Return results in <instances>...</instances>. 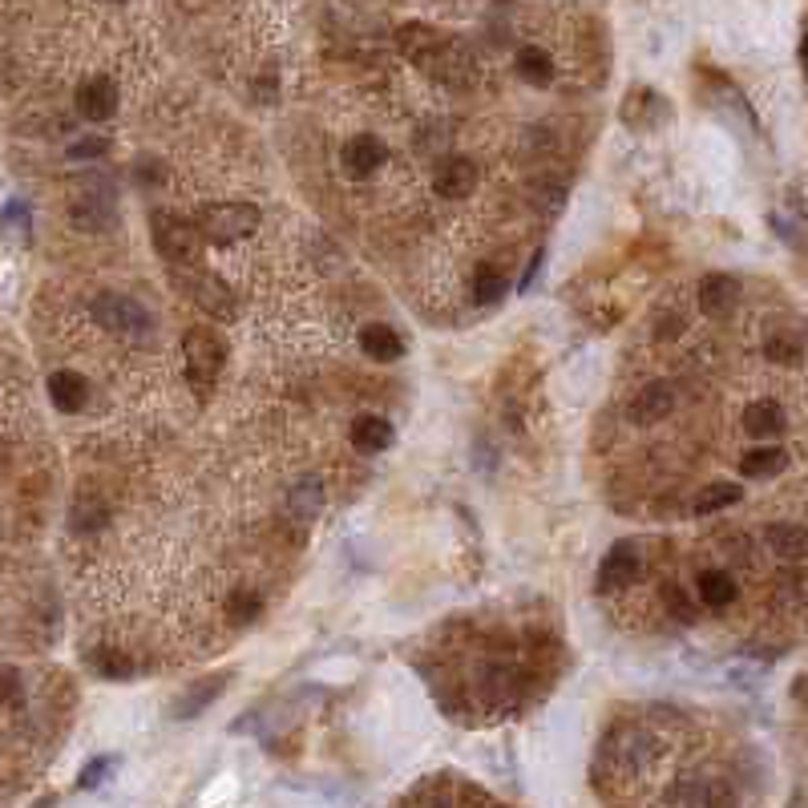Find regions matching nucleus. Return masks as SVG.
<instances>
[{"mask_svg": "<svg viewBox=\"0 0 808 808\" xmlns=\"http://www.w3.org/2000/svg\"><path fill=\"white\" fill-rule=\"evenodd\" d=\"M73 223L81 231H110L118 223V211H114V198L110 194H85L73 202Z\"/></svg>", "mask_w": 808, "mask_h": 808, "instance_id": "ddd939ff", "label": "nucleus"}, {"mask_svg": "<svg viewBox=\"0 0 808 808\" xmlns=\"http://www.w3.org/2000/svg\"><path fill=\"white\" fill-rule=\"evenodd\" d=\"M768 546H772V554L776 558H784V562H796V558H804L808 554V530L804 526H792V522H780V526H768Z\"/></svg>", "mask_w": 808, "mask_h": 808, "instance_id": "6ab92c4d", "label": "nucleus"}, {"mask_svg": "<svg viewBox=\"0 0 808 808\" xmlns=\"http://www.w3.org/2000/svg\"><path fill=\"white\" fill-rule=\"evenodd\" d=\"M433 186H437V194H445V198H465V194H473V186H477V166H473L469 158H445V162L437 166V174H433Z\"/></svg>", "mask_w": 808, "mask_h": 808, "instance_id": "9b49d317", "label": "nucleus"}, {"mask_svg": "<svg viewBox=\"0 0 808 808\" xmlns=\"http://www.w3.org/2000/svg\"><path fill=\"white\" fill-rule=\"evenodd\" d=\"M635 574H639V554H635L627 542H619V546L606 550V558H602V566H598V586H602V590L627 586V582H635Z\"/></svg>", "mask_w": 808, "mask_h": 808, "instance_id": "f8f14e48", "label": "nucleus"}, {"mask_svg": "<svg viewBox=\"0 0 808 808\" xmlns=\"http://www.w3.org/2000/svg\"><path fill=\"white\" fill-rule=\"evenodd\" d=\"M231 615H235V623H251V619L259 615V598L247 594V590H239V594L231 598Z\"/></svg>", "mask_w": 808, "mask_h": 808, "instance_id": "7c9ffc66", "label": "nucleus"}, {"mask_svg": "<svg viewBox=\"0 0 808 808\" xmlns=\"http://www.w3.org/2000/svg\"><path fill=\"white\" fill-rule=\"evenodd\" d=\"M473 291H477V303H497L505 291H510V279H505V271L497 263H485V267H477Z\"/></svg>", "mask_w": 808, "mask_h": 808, "instance_id": "cd10ccee", "label": "nucleus"}, {"mask_svg": "<svg viewBox=\"0 0 808 808\" xmlns=\"http://www.w3.org/2000/svg\"><path fill=\"white\" fill-rule=\"evenodd\" d=\"M49 400L57 404L61 413H81L85 400H89V380L81 372H53L49 376Z\"/></svg>", "mask_w": 808, "mask_h": 808, "instance_id": "4468645a", "label": "nucleus"}, {"mask_svg": "<svg viewBox=\"0 0 808 808\" xmlns=\"http://www.w3.org/2000/svg\"><path fill=\"white\" fill-rule=\"evenodd\" d=\"M744 497V489L740 485H732V481H716V485H707L699 497H695V514H716V510H728V505H736Z\"/></svg>", "mask_w": 808, "mask_h": 808, "instance_id": "a878e982", "label": "nucleus"}, {"mask_svg": "<svg viewBox=\"0 0 808 808\" xmlns=\"http://www.w3.org/2000/svg\"><path fill=\"white\" fill-rule=\"evenodd\" d=\"M73 101H77V114L85 118V122H106V118H114V110H118V85L110 81V77H85L77 89H73Z\"/></svg>", "mask_w": 808, "mask_h": 808, "instance_id": "423d86ee", "label": "nucleus"}, {"mask_svg": "<svg viewBox=\"0 0 808 808\" xmlns=\"http://www.w3.org/2000/svg\"><path fill=\"white\" fill-rule=\"evenodd\" d=\"M695 590H699L703 606H712V611H720V606H732V602H736V578L724 574V570H699Z\"/></svg>", "mask_w": 808, "mask_h": 808, "instance_id": "f3484780", "label": "nucleus"}, {"mask_svg": "<svg viewBox=\"0 0 808 808\" xmlns=\"http://www.w3.org/2000/svg\"><path fill=\"white\" fill-rule=\"evenodd\" d=\"M360 344H364V356H372V360H400L404 356V340L388 324H368L360 332Z\"/></svg>", "mask_w": 808, "mask_h": 808, "instance_id": "aec40b11", "label": "nucleus"}, {"mask_svg": "<svg viewBox=\"0 0 808 808\" xmlns=\"http://www.w3.org/2000/svg\"><path fill=\"white\" fill-rule=\"evenodd\" d=\"M736 303H740V287H736L732 275H707L699 283V308H703V316L724 320V316H732Z\"/></svg>", "mask_w": 808, "mask_h": 808, "instance_id": "9d476101", "label": "nucleus"}, {"mask_svg": "<svg viewBox=\"0 0 808 808\" xmlns=\"http://www.w3.org/2000/svg\"><path fill=\"white\" fill-rule=\"evenodd\" d=\"M174 283L198 303L202 312H211V316H219V320H235V316H239V299L231 295V287H227L223 279L198 271V267H194V271L174 267Z\"/></svg>", "mask_w": 808, "mask_h": 808, "instance_id": "7ed1b4c3", "label": "nucleus"}, {"mask_svg": "<svg viewBox=\"0 0 808 808\" xmlns=\"http://www.w3.org/2000/svg\"><path fill=\"white\" fill-rule=\"evenodd\" d=\"M732 788L724 780H683L671 788V808H732Z\"/></svg>", "mask_w": 808, "mask_h": 808, "instance_id": "0eeeda50", "label": "nucleus"}, {"mask_svg": "<svg viewBox=\"0 0 808 808\" xmlns=\"http://www.w3.org/2000/svg\"><path fill=\"white\" fill-rule=\"evenodd\" d=\"M683 332V316H675V312H663L659 316V328H655V336L659 340H675Z\"/></svg>", "mask_w": 808, "mask_h": 808, "instance_id": "473e14b6", "label": "nucleus"}, {"mask_svg": "<svg viewBox=\"0 0 808 808\" xmlns=\"http://www.w3.org/2000/svg\"><path fill=\"white\" fill-rule=\"evenodd\" d=\"M792 695H796V699H800V703H808V675H804V679H800V683H796V687H792Z\"/></svg>", "mask_w": 808, "mask_h": 808, "instance_id": "f704fd0d", "label": "nucleus"}, {"mask_svg": "<svg viewBox=\"0 0 808 808\" xmlns=\"http://www.w3.org/2000/svg\"><path fill=\"white\" fill-rule=\"evenodd\" d=\"M800 61H804V69H808V37H804V45H800Z\"/></svg>", "mask_w": 808, "mask_h": 808, "instance_id": "c9c22d12", "label": "nucleus"}, {"mask_svg": "<svg viewBox=\"0 0 808 808\" xmlns=\"http://www.w3.org/2000/svg\"><path fill=\"white\" fill-rule=\"evenodd\" d=\"M663 606H667V615H675L679 623H691V619H695V606H691L687 590H679L675 582L663 586Z\"/></svg>", "mask_w": 808, "mask_h": 808, "instance_id": "c756f323", "label": "nucleus"}, {"mask_svg": "<svg viewBox=\"0 0 808 808\" xmlns=\"http://www.w3.org/2000/svg\"><path fill=\"white\" fill-rule=\"evenodd\" d=\"M150 235H154V247H158L162 259H170L174 267H194V259H198V231H194V223L174 219V215H154L150 219Z\"/></svg>", "mask_w": 808, "mask_h": 808, "instance_id": "39448f33", "label": "nucleus"}, {"mask_svg": "<svg viewBox=\"0 0 808 808\" xmlns=\"http://www.w3.org/2000/svg\"><path fill=\"white\" fill-rule=\"evenodd\" d=\"M352 445H356L360 453H380V449L392 445V425H388L384 417H360V421L352 425Z\"/></svg>", "mask_w": 808, "mask_h": 808, "instance_id": "4be33fe9", "label": "nucleus"}, {"mask_svg": "<svg viewBox=\"0 0 808 808\" xmlns=\"http://www.w3.org/2000/svg\"><path fill=\"white\" fill-rule=\"evenodd\" d=\"M227 679H231V675H207V679H198L194 687H186V691L174 699V720H190V716H198L207 703H215L219 691L227 687Z\"/></svg>", "mask_w": 808, "mask_h": 808, "instance_id": "2eb2a0df", "label": "nucleus"}, {"mask_svg": "<svg viewBox=\"0 0 808 808\" xmlns=\"http://www.w3.org/2000/svg\"><path fill=\"white\" fill-rule=\"evenodd\" d=\"M764 352H768V360L796 364V360H800V340H796V336H788V332H772V336L764 340Z\"/></svg>", "mask_w": 808, "mask_h": 808, "instance_id": "c85d7f7f", "label": "nucleus"}, {"mask_svg": "<svg viewBox=\"0 0 808 808\" xmlns=\"http://www.w3.org/2000/svg\"><path fill=\"white\" fill-rule=\"evenodd\" d=\"M518 77L530 81V85H550L554 81V57L538 45H526L518 49Z\"/></svg>", "mask_w": 808, "mask_h": 808, "instance_id": "5701e85b", "label": "nucleus"}, {"mask_svg": "<svg viewBox=\"0 0 808 808\" xmlns=\"http://www.w3.org/2000/svg\"><path fill=\"white\" fill-rule=\"evenodd\" d=\"M106 772H110V760H97V764H89V768L81 772V788H93L97 780H106Z\"/></svg>", "mask_w": 808, "mask_h": 808, "instance_id": "72a5a7b5", "label": "nucleus"}, {"mask_svg": "<svg viewBox=\"0 0 808 808\" xmlns=\"http://www.w3.org/2000/svg\"><path fill=\"white\" fill-rule=\"evenodd\" d=\"M384 158H388V150H384V142L372 138V134H356V138H348V142H344V154H340V162H344V170H348L352 178H368V174H376Z\"/></svg>", "mask_w": 808, "mask_h": 808, "instance_id": "1a4fd4ad", "label": "nucleus"}, {"mask_svg": "<svg viewBox=\"0 0 808 808\" xmlns=\"http://www.w3.org/2000/svg\"><path fill=\"white\" fill-rule=\"evenodd\" d=\"M396 45H400V53L409 57V61H417V65H425L441 45H445V37L433 29V25H404L400 33H396Z\"/></svg>", "mask_w": 808, "mask_h": 808, "instance_id": "dca6fc26", "label": "nucleus"}, {"mask_svg": "<svg viewBox=\"0 0 808 808\" xmlns=\"http://www.w3.org/2000/svg\"><path fill=\"white\" fill-rule=\"evenodd\" d=\"M784 465H788V453H784V449H752V453H744L740 473H744V477H776Z\"/></svg>", "mask_w": 808, "mask_h": 808, "instance_id": "393cba45", "label": "nucleus"}, {"mask_svg": "<svg viewBox=\"0 0 808 808\" xmlns=\"http://www.w3.org/2000/svg\"><path fill=\"white\" fill-rule=\"evenodd\" d=\"M320 505H324V485H320L316 477H303L299 485H291L287 510H291L299 522H312V518L320 514Z\"/></svg>", "mask_w": 808, "mask_h": 808, "instance_id": "412c9836", "label": "nucleus"}, {"mask_svg": "<svg viewBox=\"0 0 808 808\" xmlns=\"http://www.w3.org/2000/svg\"><path fill=\"white\" fill-rule=\"evenodd\" d=\"M89 312H93V320H97L101 328L114 332V336H122V340H146V336H150V312L142 308L138 299H130V295L101 291V295L89 303Z\"/></svg>", "mask_w": 808, "mask_h": 808, "instance_id": "f03ea898", "label": "nucleus"}, {"mask_svg": "<svg viewBox=\"0 0 808 808\" xmlns=\"http://www.w3.org/2000/svg\"><path fill=\"white\" fill-rule=\"evenodd\" d=\"M69 526L77 534H97L101 526H106V505H101L97 497H77L73 501V514H69Z\"/></svg>", "mask_w": 808, "mask_h": 808, "instance_id": "bb28decb", "label": "nucleus"}, {"mask_svg": "<svg viewBox=\"0 0 808 808\" xmlns=\"http://www.w3.org/2000/svg\"><path fill=\"white\" fill-rule=\"evenodd\" d=\"M784 429V409L776 400H752L744 409V433L752 437H776Z\"/></svg>", "mask_w": 808, "mask_h": 808, "instance_id": "a211bd4d", "label": "nucleus"}, {"mask_svg": "<svg viewBox=\"0 0 808 808\" xmlns=\"http://www.w3.org/2000/svg\"><path fill=\"white\" fill-rule=\"evenodd\" d=\"M106 150H110V142H106V138H85V142H77L69 154H73V158H101Z\"/></svg>", "mask_w": 808, "mask_h": 808, "instance_id": "2f4dec72", "label": "nucleus"}, {"mask_svg": "<svg viewBox=\"0 0 808 808\" xmlns=\"http://www.w3.org/2000/svg\"><path fill=\"white\" fill-rule=\"evenodd\" d=\"M679 404V392H675V384H667V380H659V384H647L635 400H631V421L635 425H655V421H663V417H671V409Z\"/></svg>", "mask_w": 808, "mask_h": 808, "instance_id": "6e6552de", "label": "nucleus"}, {"mask_svg": "<svg viewBox=\"0 0 808 808\" xmlns=\"http://www.w3.org/2000/svg\"><path fill=\"white\" fill-rule=\"evenodd\" d=\"M85 663H89V671H97L101 679H114V683H122V679L134 675V659L122 655V651H114V647H97Z\"/></svg>", "mask_w": 808, "mask_h": 808, "instance_id": "b1692460", "label": "nucleus"}, {"mask_svg": "<svg viewBox=\"0 0 808 808\" xmlns=\"http://www.w3.org/2000/svg\"><path fill=\"white\" fill-rule=\"evenodd\" d=\"M259 207L251 202H207V207H198L190 215L194 231L207 235L215 243H235V239H247L255 227H259Z\"/></svg>", "mask_w": 808, "mask_h": 808, "instance_id": "f257e3e1", "label": "nucleus"}, {"mask_svg": "<svg viewBox=\"0 0 808 808\" xmlns=\"http://www.w3.org/2000/svg\"><path fill=\"white\" fill-rule=\"evenodd\" d=\"M182 356H186V380L194 388L207 392L215 380H219V368H223V344L219 336H211L207 328H190L182 336Z\"/></svg>", "mask_w": 808, "mask_h": 808, "instance_id": "20e7f679", "label": "nucleus"}]
</instances>
